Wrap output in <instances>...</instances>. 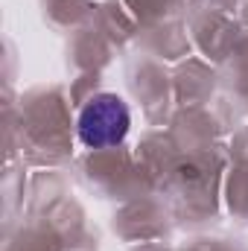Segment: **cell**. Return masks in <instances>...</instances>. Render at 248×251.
I'll list each match as a JSON object with an SVG mask.
<instances>
[{"label": "cell", "instance_id": "6da1fadb", "mask_svg": "<svg viewBox=\"0 0 248 251\" xmlns=\"http://www.w3.org/2000/svg\"><path fill=\"white\" fill-rule=\"evenodd\" d=\"M128 126H131V117L123 100L117 94H97L79 111L76 131L88 149H111L125 140Z\"/></svg>", "mask_w": 248, "mask_h": 251}]
</instances>
